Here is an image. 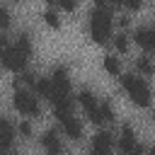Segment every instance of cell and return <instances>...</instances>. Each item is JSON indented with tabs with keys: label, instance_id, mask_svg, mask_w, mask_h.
Returning a JSON list of instances; mask_svg holds the SVG:
<instances>
[{
	"label": "cell",
	"instance_id": "22",
	"mask_svg": "<svg viewBox=\"0 0 155 155\" xmlns=\"http://www.w3.org/2000/svg\"><path fill=\"white\" fill-rule=\"evenodd\" d=\"M7 51H10V41H7L5 36H0V61L5 58V53H7Z\"/></svg>",
	"mask_w": 155,
	"mask_h": 155
},
{
	"label": "cell",
	"instance_id": "8",
	"mask_svg": "<svg viewBox=\"0 0 155 155\" xmlns=\"http://www.w3.org/2000/svg\"><path fill=\"white\" fill-rule=\"evenodd\" d=\"M61 126H63V133L68 136V138H73V140H80L82 138V124L70 114V116H65L63 121H61Z\"/></svg>",
	"mask_w": 155,
	"mask_h": 155
},
{
	"label": "cell",
	"instance_id": "11",
	"mask_svg": "<svg viewBox=\"0 0 155 155\" xmlns=\"http://www.w3.org/2000/svg\"><path fill=\"white\" fill-rule=\"evenodd\" d=\"M34 90H36V94L44 97V99H51V97H53V82H51L48 78H39V80L34 82Z\"/></svg>",
	"mask_w": 155,
	"mask_h": 155
},
{
	"label": "cell",
	"instance_id": "31",
	"mask_svg": "<svg viewBox=\"0 0 155 155\" xmlns=\"http://www.w3.org/2000/svg\"><path fill=\"white\" fill-rule=\"evenodd\" d=\"M15 2H22V0H15Z\"/></svg>",
	"mask_w": 155,
	"mask_h": 155
},
{
	"label": "cell",
	"instance_id": "18",
	"mask_svg": "<svg viewBox=\"0 0 155 155\" xmlns=\"http://www.w3.org/2000/svg\"><path fill=\"white\" fill-rule=\"evenodd\" d=\"M114 46H116L119 53H126V51H128V36H126V34H119V36L114 39Z\"/></svg>",
	"mask_w": 155,
	"mask_h": 155
},
{
	"label": "cell",
	"instance_id": "29",
	"mask_svg": "<svg viewBox=\"0 0 155 155\" xmlns=\"http://www.w3.org/2000/svg\"><path fill=\"white\" fill-rule=\"evenodd\" d=\"M150 153H153V155H155V145H153V148H150Z\"/></svg>",
	"mask_w": 155,
	"mask_h": 155
},
{
	"label": "cell",
	"instance_id": "1",
	"mask_svg": "<svg viewBox=\"0 0 155 155\" xmlns=\"http://www.w3.org/2000/svg\"><path fill=\"white\" fill-rule=\"evenodd\" d=\"M90 36L99 46L109 44V39H111V12L107 7H94V12L90 15Z\"/></svg>",
	"mask_w": 155,
	"mask_h": 155
},
{
	"label": "cell",
	"instance_id": "17",
	"mask_svg": "<svg viewBox=\"0 0 155 155\" xmlns=\"http://www.w3.org/2000/svg\"><path fill=\"white\" fill-rule=\"evenodd\" d=\"M44 19H46V24H48L51 29H58V27H61V19H58V15H56L53 10L44 12Z\"/></svg>",
	"mask_w": 155,
	"mask_h": 155
},
{
	"label": "cell",
	"instance_id": "21",
	"mask_svg": "<svg viewBox=\"0 0 155 155\" xmlns=\"http://www.w3.org/2000/svg\"><path fill=\"white\" fill-rule=\"evenodd\" d=\"M56 2H58L65 12H73V10H75V5H78V0H56Z\"/></svg>",
	"mask_w": 155,
	"mask_h": 155
},
{
	"label": "cell",
	"instance_id": "12",
	"mask_svg": "<svg viewBox=\"0 0 155 155\" xmlns=\"http://www.w3.org/2000/svg\"><path fill=\"white\" fill-rule=\"evenodd\" d=\"M153 41H155L153 29H138V31H136V44L143 46L145 51H153Z\"/></svg>",
	"mask_w": 155,
	"mask_h": 155
},
{
	"label": "cell",
	"instance_id": "16",
	"mask_svg": "<svg viewBox=\"0 0 155 155\" xmlns=\"http://www.w3.org/2000/svg\"><path fill=\"white\" fill-rule=\"evenodd\" d=\"M0 138H7V140L15 138V124L12 121H7V119L0 121Z\"/></svg>",
	"mask_w": 155,
	"mask_h": 155
},
{
	"label": "cell",
	"instance_id": "20",
	"mask_svg": "<svg viewBox=\"0 0 155 155\" xmlns=\"http://www.w3.org/2000/svg\"><path fill=\"white\" fill-rule=\"evenodd\" d=\"M5 27H10V12L5 7H0V29H5Z\"/></svg>",
	"mask_w": 155,
	"mask_h": 155
},
{
	"label": "cell",
	"instance_id": "25",
	"mask_svg": "<svg viewBox=\"0 0 155 155\" xmlns=\"http://www.w3.org/2000/svg\"><path fill=\"white\" fill-rule=\"evenodd\" d=\"M124 5H126V7H131V10H140L143 0H124Z\"/></svg>",
	"mask_w": 155,
	"mask_h": 155
},
{
	"label": "cell",
	"instance_id": "33",
	"mask_svg": "<svg viewBox=\"0 0 155 155\" xmlns=\"http://www.w3.org/2000/svg\"><path fill=\"white\" fill-rule=\"evenodd\" d=\"M153 34H155V29H153Z\"/></svg>",
	"mask_w": 155,
	"mask_h": 155
},
{
	"label": "cell",
	"instance_id": "27",
	"mask_svg": "<svg viewBox=\"0 0 155 155\" xmlns=\"http://www.w3.org/2000/svg\"><path fill=\"white\" fill-rule=\"evenodd\" d=\"M107 2H109L111 7H121V5H124V0H107Z\"/></svg>",
	"mask_w": 155,
	"mask_h": 155
},
{
	"label": "cell",
	"instance_id": "13",
	"mask_svg": "<svg viewBox=\"0 0 155 155\" xmlns=\"http://www.w3.org/2000/svg\"><path fill=\"white\" fill-rule=\"evenodd\" d=\"M104 70H107L109 75H119V73H121L119 58H116V56H104Z\"/></svg>",
	"mask_w": 155,
	"mask_h": 155
},
{
	"label": "cell",
	"instance_id": "2",
	"mask_svg": "<svg viewBox=\"0 0 155 155\" xmlns=\"http://www.w3.org/2000/svg\"><path fill=\"white\" fill-rule=\"evenodd\" d=\"M121 85H124V90L128 92V97H131V102L136 107H148L150 104V87H148V82L143 78L124 75L121 78Z\"/></svg>",
	"mask_w": 155,
	"mask_h": 155
},
{
	"label": "cell",
	"instance_id": "5",
	"mask_svg": "<svg viewBox=\"0 0 155 155\" xmlns=\"http://www.w3.org/2000/svg\"><path fill=\"white\" fill-rule=\"evenodd\" d=\"M24 63H27V56L17 48V46H10V51L5 53V58L0 61V65L5 70H12V73H22L24 70Z\"/></svg>",
	"mask_w": 155,
	"mask_h": 155
},
{
	"label": "cell",
	"instance_id": "3",
	"mask_svg": "<svg viewBox=\"0 0 155 155\" xmlns=\"http://www.w3.org/2000/svg\"><path fill=\"white\" fill-rule=\"evenodd\" d=\"M12 102H15V109L19 111V114H27V116H39V102H36V97L34 94H29L27 90H15V97H12Z\"/></svg>",
	"mask_w": 155,
	"mask_h": 155
},
{
	"label": "cell",
	"instance_id": "14",
	"mask_svg": "<svg viewBox=\"0 0 155 155\" xmlns=\"http://www.w3.org/2000/svg\"><path fill=\"white\" fill-rule=\"evenodd\" d=\"M136 68H138V73H143V75H153V73H155V63H153L148 56H140L138 63H136Z\"/></svg>",
	"mask_w": 155,
	"mask_h": 155
},
{
	"label": "cell",
	"instance_id": "4",
	"mask_svg": "<svg viewBox=\"0 0 155 155\" xmlns=\"http://www.w3.org/2000/svg\"><path fill=\"white\" fill-rule=\"evenodd\" d=\"M78 102L82 104V109H85V114H87V119L92 121V124H104V119H102V114H99V104H97V99H94V94L90 92V90H80L78 92Z\"/></svg>",
	"mask_w": 155,
	"mask_h": 155
},
{
	"label": "cell",
	"instance_id": "9",
	"mask_svg": "<svg viewBox=\"0 0 155 155\" xmlns=\"http://www.w3.org/2000/svg\"><path fill=\"white\" fill-rule=\"evenodd\" d=\"M92 150L94 153H111L114 150V140H111V133L109 131H99L92 140Z\"/></svg>",
	"mask_w": 155,
	"mask_h": 155
},
{
	"label": "cell",
	"instance_id": "28",
	"mask_svg": "<svg viewBox=\"0 0 155 155\" xmlns=\"http://www.w3.org/2000/svg\"><path fill=\"white\" fill-rule=\"evenodd\" d=\"M94 2V7H107V0H92Z\"/></svg>",
	"mask_w": 155,
	"mask_h": 155
},
{
	"label": "cell",
	"instance_id": "10",
	"mask_svg": "<svg viewBox=\"0 0 155 155\" xmlns=\"http://www.w3.org/2000/svg\"><path fill=\"white\" fill-rule=\"evenodd\" d=\"M41 145H44L48 153H61V150H63V145H61L56 131H46V133L41 136Z\"/></svg>",
	"mask_w": 155,
	"mask_h": 155
},
{
	"label": "cell",
	"instance_id": "7",
	"mask_svg": "<svg viewBox=\"0 0 155 155\" xmlns=\"http://www.w3.org/2000/svg\"><path fill=\"white\" fill-rule=\"evenodd\" d=\"M51 82H53V94H68V92H70L68 68H65V65H56V68H53V75H51ZM51 99H53V97H51Z\"/></svg>",
	"mask_w": 155,
	"mask_h": 155
},
{
	"label": "cell",
	"instance_id": "24",
	"mask_svg": "<svg viewBox=\"0 0 155 155\" xmlns=\"http://www.w3.org/2000/svg\"><path fill=\"white\" fill-rule=\"evenodd\" d=\"M10 150H12V140L0 138V153H10Z\"/></svg>",
	"mask_w": 155,
	"mask_h": 155
},
{
	"label": "cell",
	"instance_id": "30",
	"mask_svg": "<svg viewBox=\"0 0 155 155\" xmlns=\"http://www.w3.org/2000/svg\"><path fill=\"white\" fill-rule=\"evenodd\" d=\"M46 2H56V0H46Z\"/></svg>",
	"mask_w": 155,
	"mask_h": 155
},
{
	"label": "cell",
	"instance_id": "6",
	"mask_svg": "<svg viewBox=\"0 0 155 155\" xmlns=\"http://www.w3.org/2000/svg\"><path fill=\"white\" fill-rule=\"evenodd\" d=\"M133 138H136V136H133L131 124H124V126H121V138H119L116 148H119L121 153H143L145 148H143V145H138Z\"/></svg>",
	"mask_w": 155,
	"mask_h": 155
},
{
	"label": "cell",
	"instance_id": "23",
	"mask_svg": "<svg viewBox=\"0 0 155 155\" xmlns=\"http://www.w3.org/2000/svg\"><path fill=\"white\" fill-rule=\"evenodd\" d=\"M19 133H22L24 138L31 136V126H29V121H22V124H19Z\"/></svg>",
	"mask_w": 155,
	"mask_h": 155
},
{
	"label": "cell",
	"instance_id": "15",
	"mask_svg": "<svg viewBox=\"0 0 155 155\" xmlns=\"http://www.w3.org/2000/svg\"><path fill=\"white\" fill-rule=\"evenodd\" d=\"M15 46H17V48H19V51H22V53H24L27 58L31 56V41H29V34H19V36H17V44H15Z\"/></svg>",
	"mask_w": 155,
	"mask_h": 155
},
{
	"label": "cell",
	"instance_id": "32",
	"mask_svg": "<svg viewBox=\"0 0 155 155\" xmlns=\"http://www.w3.org/2000/svg\"><path fill=\"white\" fill-rule=\"evenodd\" d=\"M153 119H155V111H153Z\"/></svg>",
	"mask_w": 155,
	"mask_h": 155
},
{
	"label": "cell",
	"instance_id": "26",
	"mask_svg": "<svg viewBox=\"0 0 155 155\" xmlns=\"http://www.w3.org/2000/svg\"><path fill=\"white\" fill-rule=\"evenodd\" d=\"M119 24H121V27H124V29H126V27H128V24H131V19H128V17H119Z\"/></svg>",
	"mask_w": 155,
	"mask_h": 155
},
{
	"label": "cell",
	"instance_id": "19",
	"mask_svg": "<svg viewBox=\"0 0 155 155\" xmlns=\"http://www.w3.org/2000/svg\"><path fill=\"white\" fill-rule=\"evenodd\" d=\"M99 114H102L104 124H107V121H114V109H111V104H109V102L99 104Z\"/></svg>",
	"mask_w": 155,
	"mask_h": 155
}]
</instances>
